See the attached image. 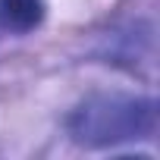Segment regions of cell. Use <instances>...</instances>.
I'll return each instance as SVG.
<instances>
[{"instance_id": "7a4b0ae2", "label": "cell", "mask_w": 160, "mask_h": 160, "mask_svg": "<svg viewBox=\"0 0 160 160\" xmlns=\"http://www.w3.org/2000/svg\"><path fill=\"white\" fill-rule=\"evenodd\" d=\"M0 19L10 32H32L44 19V0H0Z\"/></svg>"}, {"instance_id": "6da1fadb", "label": "cell", "mask_w": 160, "mask_h": 160, "mask_svg": "<svg viewBox=\"0 0 160 160\" xmlns=\"http://www.w3.org/2000/svg\"><path fill=\"white\" fill-rule=\"evenodd\" d=\"M66 126L78 144H88V148L138 141L157 132V104L151 98L98 94L78 104Z\"/></svg>"}]
</instances>
